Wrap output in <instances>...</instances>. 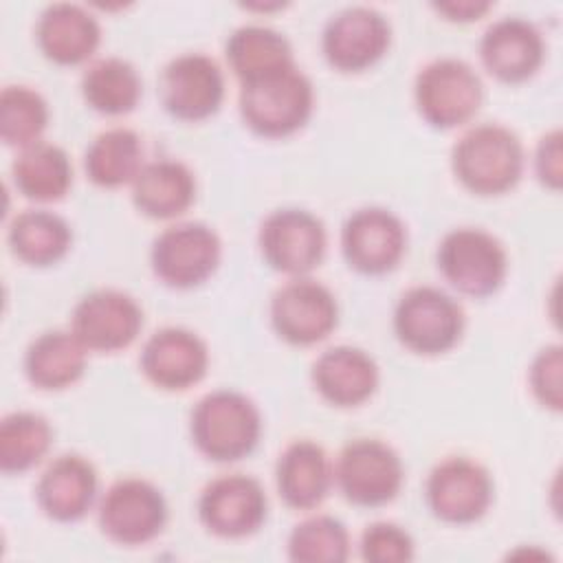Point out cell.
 Listing matches in <instances>:
<instances>
[{
  "mask_svg": "<svg viewBox=\"0 0 563 563\" xmlns=\"http://www.w3.org/2000/svg\"><path fill=\"white\" fill-rule=\"evenodd\" d=\"M99 475L90 460L77 453L57 455L40 475L35 499L40 510L62 523L86 517L97 499Z\"/></svg>",
  "mask_w": 563,
  "mask_h": 563,
  "instance_id": "obj_20",
  "label": "cell"
},
{
  "mask_svg": "<svg viewBox=\"0 0 563 563\" xmlns=\"http://www.w3.org/2000/svg\"><path fill=\"white\" fill-rule=\"evenodd\" d=\"M139 367L158 389L185 391L198 385L209 367L207 343L187 328L167 325L143 343Z\"/></svg>",
  "mask_w": 563,
  "mask_h": 563,
  "instance_id": "obj_18",
  "label": "cell"
},
{
  "mask_svg": "<svg viewBox=\"0 0 563 563\" xmlns=\"http://www.w3.org/2000/svg\"><path fill=\"white\" fill-rule=\"evenodd\" d=\"M433 9L444 15V20L451 22H473L486 15L493 4L482 2V0H457V2H444V4H433Z\"/></svg>",
  "mask_w": 563,
  "mask_h": 563,
  "instance_id": "obj_37",
  "label": "cell"
},
{
  "mask_svg": "<svg viewBox=\"0 0 563 563\" xmlns=\"http://www.w3.org/2000/svg\"><path fill=\"white\" fill-rule=\"evenodd\" d=\"M48 125L46 99L29 86H7L0 95V136L11 147L42 141Z\"/></svg>",
  "mask_w": 563,
  "mask_h": 563,
  "instance_id": "obj_32",
  "label": "cell"
},
{
  "mask_svg": "<svg viewBox=\"0 0 563 563\" xmlns=\"http://www.w3.org/2000/svg\"><path fill=\"white\" fill-rule=\"evenodd\" d=\"M526 154L519 136L499 123L468 128L451 150V169L464 189L477 196L510 191L523 174Z\"/></svg>",
  "mask_w": 563,
  "mask_h": 563,
  "instance_id": "obj_1",
  "label": "cell"
},
{
  "mask_svg": "<svg viewBox=\"0 0 563 563\" xmlns=\"http://www.w3.org/2000/svg\"><path fill=\"white\" fill-rule=\"evenodd\" d=\"M528 383L534 400L550 409L561 411L563 407V347L545 345L537 352L528 369Z\"/></svg>",
  "mask_w": 563,
  "mask_h": 563,
  "instance_id": "obj_35",
  "label": "cell"
},
{
  "mask_svg": "<svg viewBox=\"0 0 563 563\" xmlns=\"http://www.w3.org/2000/svg\"><path fill=\"white\" fill-rule=\"evenodd\" d=\"M271 325L290 345L308 347L330 336L339 321V303L328 286L303 275L279 286L271 297Z\"/></svg>",
  "mask_w": 563,
  "mask_h": 563,
  "instance_id": "obj_12",
  "label": "cell"
},
{
  "mask_svg": "<svg viewBox=\"0 0 563 563\" xmlns=\"http://www.w3.org/2000/svg\"><path fill=\"white\" fill-rule=\"evenodd\" d=\"M561 130L543 134L534 150V174L539 183L552 191L561 189L563 180V154H561Z\"/></svg>",
  "mask_w": 563,
  "mask_h": 563,
  "instance_id": "obj_36",
  "label": "cell"
},
{
  "mask_svg": "<svg viewBox=\"0 0 563 563\" xmlns=\"http://www.w3.org/2000/svg\"><path fill=\"white\" fill-rule=\"evenodd\" d=\"M53 444L51 422L35 411H13L0 422V471L20 475L37 466Z\"/></svg>",
  "mask_w": 563,
  "mask_h": 563,
  "instance_id": "obj_31",
  "label": "cell"
},
{
  "mask_svg": "<svg viewBox=\"0 0 563 563\" xmlns=\"http://www.w3.org/2000/svg\"><path fill=\"white\" fill-rule=\"evenodd\" d=\"M240 117L244 125L264 139H284L299 132L314 108L310 79L297 68L240 84Z\"/></svg>",
  "mask_w": 563,
  "mask_h": 563,
  "instance_id": "obj_3",
  "label": "cell"
},
{
  "mask_svg": "<svg viewBox=\"0 0 563 563\" xmlns=\"http://www.w3.org/2000/svg\"><path fill=\"white\" fill-rule=\"evenodd\" d=\"M332 482L330 457L323 446L312 440H295L277 457L275 484L288 508H317L328 497Z\"/></svg>",
  "mask_w": 563,
  "mask_h": 563,
  "instance_id": "obj_23",
  "label": "cell"
},
{
  "mask_svg": "<svg viewBox=\"0 0 563 563\" xmlns=\"http://www.w3.org/2000/svg\"><path fill=\"white\" fill-rule=\"evenodd\" d=\"M143 92L136 68L121 57L95 59L81 75V97L99 114L121 117L139 106Z\"/></svg>",
  "mask_w": 563,
  "mask_h": 563,
  "instance_id": "obj_30",
  "label": "cell"
},
{
  "mask_svg": "<svg viewBox=\"0 0 563 563\" xmlns=\"http://www.w3.org/2000/svg\"><path fill=\"white\" fill-rule=\"evenodd\" d=\"M222 257L218 233L205 222H178L161 231L150 251L154 275L169 288L187 290L207 282Z\"/></svg>",
  "mask_w": 563,
  "mask_h": 563,
  "instance_id": "obj_9",
  "label": "cell"
},
{
  "mask_svg": "<svg viewBox=\"0 0 563 563\" xmlns=\"http://www.w3.org/2000/svg\"><path fill=\"white\" fill-rule=\"evenodd\" d=\"M143 328L139 301L117 288H99L84 295L70 314V332L88 352L112 354L136 341Z\"/></svg>",
  "mask_w": 563,
  "mask_h": 563,
  "instance_id": "obj_15",
  "label": "cell"
},
{
  "mask_svg": "<svg viewBox=\"0 0 563 563\" xmlns=\"http://www.w3.org/2000/svg\"><path fill=\"white\" fill-rule=\"evenodd\" d=\"M15 189L35 202L62 200L73 185V165L68 154L46 141H37L15 156L11 165Z\"/></svg>",
  "mask_w": 563,
  "mask_h": 563,
  "instance_id": "obj_28",
  "label": "cell"
},
{
  "mask_svg": "<svg viewBox=\"0 0 563 563\" xmlns=\"http://www.w3.org/2000/svg\"><path fill=\"white\" fill-rule=\"evenodd\" d=\"M224 55L240 84H249L295 66L292 48L286 35L262 24H244L235 29L227 40Z\"/></svg>",
  "mask_w": 563,
  "mask_h": 563,
  "instance_id": "obj_26",
  "label": "cell"
},
{
  "mask_svg": "<svg viewBox=\"0 0 563 563\" xmlns=\"http://www.w3.org/2000/svg\"><path fill=\"white\" fill-rule=\"evenodd\" d=\"M418 114L435 130H451L471 121L482 101L484 86L471 64L457 57H438L420 68L413 81Z\"/></svg>",
  "mask_w": 563,
  "mask_h": 563,
  "instance_id": "obj_5",
  "label": "cell"
},
{
  "mask_svg": "<svg viewBox=\"0 0 563 563\" xmlns=\"http://www.w3.org/2000/svg\"><path fill=\"white\" fill-rule=\"evenodd\" d=\"M167 501L158 486L143 477H121L99 501V528L119 545H145L167 523Z\"/></svg>",
  "mask_w": 563,
  "mask_h": 563,
  "instance_id": "obj_8",
  "label": "cell"
},
{
  "mask_svg": "<svg viewBox=\"0 0 563 563\" xmlns=\"http://www.w3.org/2000/svg\"><path fill=\"white\" fill-rule=\"evenodd\" d=\"M312 385L319 396L334 407H358L378 387V365L361 347L334 345L312 363Z\"/></svg>",
  "mask_w": 563,
  "mask_h": 563,
  "instance_id": "obj_21",
  "label": "cell"
},
{
  "mask_svg": "<svg viewBox=\"0 0 563 563\" xmlns=\"http://www.w3.org/2000/svg\"><path fill=\"white\" fill-rule=\"evenodd\" d=\"M286 550L295 563H343L350 556V534L339 519L317 515L290 530Z\"/></svg>",
  "mask_w": 563,
  "mask_h": 563,
  "instance_id": "obj_33",
  "label": "cell"
},
{
  "mask_svg": "<svg viewBox=\"0 0 563 563\" xmlns=\"http://www.w3.org/2000/svg\"><path fill=\"white\" fill-rule=\"evenodd\" d=\"M545 44L539 29L523 18H501L493 22L479 40L484 68L504 84L530 79L543 64Z\"/></svg>",
  "mask_w": 563,
  "mask_h": 563,
  "instance_id": "obj_19",
  "label": "cell"
},
{
  "mask_svg": "<svg viewBox=\"0 0 563 563\" xmlns=\"http://www.w3.org/2000/svg\"><path fill=\"white\" fill-rule=\"evenodd\" d=\"M438 268L442 277L462 295L484 299L495 295L508 273L504 244L477 227L449 231L438 244Z\"/></svg>",
  "mask_w": 563,
  "mask_h": 563,
  "instance_id": "obj_6",
  "label": "cell"
},
{
  "mask_svg": "<svg viewBox=\"0 0 563 563\" xmlns=\"http://www.w3.org/2000/svg\"><path fill=\"white\" fill-rule=\"evenodd\" d=\"M189 433L205 457L238 462L255 451L262 438V413L246 394L216 389L194 405Z\"/></svg>",
  "mask_w": 563,
  "mask_h": 563,
  "instance_id": "obj_2",
  "label": "cell"
},
{
  "mask_svg": "<svg viewBox=\"0 0 563 563\" xmlns=\"http://www.w3.org/2000/svg\"><path fill=\"white\" fill-rule=\"evenodd\" d=\"M358 550L369 563H405L413 559V539L391 521H376L363 530Z\"/></svg>",
  "mask_w": 563,
  "mask_h": 563,
  "instance_id": "obj_34",
  "label": "cell"
},
{
  "mask_svg": "<svg viewBox=\"0 0 563 563\" xmlns=\"http://www.w3.org/2000/svg\"><path fill=\"white\" fill-rule=\"evenodd\" d=\"M158 97L167 114L196 123L213 117L224 101V75L205 53H183L158 77Z\"/></svg>",
  "mask_w": 563,
  "mask_h": 563,
  "instance_id": "obj_13",
  "label": "cell"
},
{
  "mask_svg": "<svg viewBox=\"0 0 563 563\" xmlns=\"http://www.w3.org/2000/svg\"><path fill=\"white\" fill-rule=\"evenodd\" d=\"M268 512L262 484L242 473L211 479L198 497V519L207 532L220 539H244L255 534Z\"/></svg>",
  "mask_w": 563,
  "mask_h": 563,
  "instance_id": "obj_14",
  "label": "cell"
},
{
  "mask_svg": "<svg viewBox=\"0 0 563 563\" xmlns=\"http://www.w3.org/2000/svg\"><path fill=\"white\" fill-rule=\"evenodd\" d=\"M35 42L53 64L77 66L99 48L101 26L81 4L53 2L37 18Z\"/></svg>",
  "mask_w": 563,
  "mask_h": 563,
  "instance_id": "obj_22",
  "label": "cell"
},
{
  "mask_svg": "<svg viewBox=\"0 0 563 563\" xmlns=\"http://www.w3.org/2000/svg\"><path fill=\"white\" fill-rule=\"evenodd\" d=\"M257 244L264 262L273 271L290 277H303L323 262L328 235L323 222L314 213L297 207H284L264 218Z\"/></svg>",
  "mask_w": 563,
  "mask_h": 563,
  "instance_id": "obj_10",
  "label": "cell"
},
{
  "mask_svg": "<svg viewBox=\"0 0 563 563\" xmlns=\"http://www.w3.org/2000/svg\"><path fill=\"white\" fill-rule=\"evenodd\" d=\"M143 165L141 136L123 125L99 132L84 154L86 176L103 189L132 185Z\"/></svg>",
  "mask_w": 563,
  "mask_h": 563,
  "instance_id": "obj_29",
  "label": "cell"
},
{
  "mask_svg": "<svg viewBox=\"0 0 563 563\" xmlns=\"http://www.w3.org/2000/svg\"><path fill=\"white\" fill-rule=\"evenodd\" d=\"M332 473L341 495L361 508L389 504L405 479L400 455L378 438L350 440L339 451Z\"/></svg>",
  "mask_w": 563,
  "mask_h": 563,
  "instance_id": "obj_7",
  "label": "cell"
},
{
  "mask_svg": "<svg viewBox=\"0 0 563 563\" xmlns=\"http://www.w3.org/2000/svg\"><path fill=\"white\" fill-rule=\"evenodd\" d=\"M391 26L372 7H347L334 13L321 33L325 62L341 73H361L374 66L389 48Z\"/></svg>",
  "mask_w": 563,
  "mask_h": 563,
  "instance_id": "obj_17",
  "label": "cell"
},
{
  "mask_svg": "<svg viewBox=\"0 0 563 563\" xmlns=\"http://www.w3.org/2000/svg\"><path fill=\"white\" fill-rule=\"evenodd\" d=\"M11 253L29 266L57 264L73 244L70 224L46 209H26L18 213L7 229Z\"/></svg>",
  "mask_w": 563,
  "mask_h": 563,
  "instance_id": "obj_27",
  "label": "cell"
},
{
  "mask_svg": "<svg viewBox=\"0 0 563 563\" xmlns=\"http://www.w3.org/2000/svg\"><path fill=\"white\" fill-rule=\"evenodd\" d=\"M493 493L490 473L464 455H451L438 462L424 482V499L431 515L453 526L482 519L493 504Z\"/></svg>",
  "mask_w": 563,
  "mask_h": 563,
  "instance_id": "obj_11",
  "label": "cell"
},
{
  "mask_svg": "<svg viewBox=\"0 0 563 563\" xmlns=\"http://www.w3.org/2000/svg\"><path fill=\"white\" fill-rule=\"evenodd\" d=\"M86 354L88 350L70 330H46L29 343L24 374L37 389H66L84 376Z\"/></svg>",
  "mask_w": 563,
  "mask_h": 563,
  "instance_id": "obj_25",
  "label": "cell"
},
{
  "mask_svg": "<svg viewBox=\"0 0 563 563\" xmlns=\"http://www.w3.org/2000/svg\"><path fill=\"white\" fill-rule=\"evenodd\" d=\"M341 251L356 273L385 275L398 266L407 251V229L394 211L363 207L343 222Z\"/></svg>",
  "mask_w": 563,
  "mask_h": 563,
  "instance_id": "obj_16",
  "label": "cell"
},
{
  "mask_svg": "<svg viewBox=\"0 0 563 563\" xmlns=\"http://www.w3.org/2000/svg\"><path fill=\"white\" fill-rule=\"evenodd\" d=\"M196 200L194 172L174 158L145 163L132 183L134 207L152 220L183 216Z\"/></svg>",
  "mask_w": 563,
  "mask_h": 563,
  "instance_id": "obj_24",
  "label": "cell"
},
{
  "mask_svg": "<svg viewBox=\"0 0 563 563\" xmlns=\"http://www.w3.org/2000/svg\"><path fill=\"white\" fill-rule=\"evenodd\" d=\"M394 334L413 354L438 356L457 345L464 334V310L435 286L405 290L394 308Z\"/></svg>",
  "mask_w": 563,
  "mask_h": 563,
  "instance_id": "obj_4",
  "label": "cell"
}]
</instances>
